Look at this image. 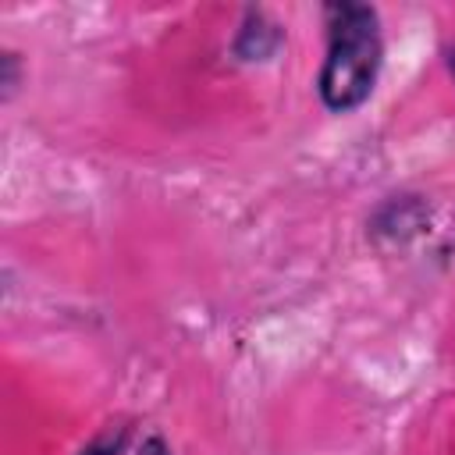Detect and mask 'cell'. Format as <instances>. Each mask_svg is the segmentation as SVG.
<instances>
[{"label": "cell", "instance_id": "cell-4", "mask_svg": "<svg viewBox=\"0 0 455 455\" xmlns=\"http://www.w3.org/2000/svg\"><path fill=\"white\" fill-rule=\"evenodd\" d=\"M18 89V53H4V100H11Z\"/></svg>", "mask_w": 455, "mask_h": 455}, {"label": "cell", "instance_id": "cell-2", "mask_svg": "<svg viewBox=\"0 0 455 455\" xmlns=\"http://www.w3.org/2000/svg\"><path fill=\"white\" fill-rule=\"evenodd\" d=\"M281 43H284L281 25H277V21H270L263 11L249 7V11H245V18H242V25H238V36H235L231 50H235V57H238V60H267V57H274V53H277V46H281Z\"/></svg>", "mask_w": 455, "mask_h": 455}, {"label": "cell", "instance_id": "cell-1", "mask_svg": "<svg viewBox=\"0 0 455 455\" xmlns=\"http://www.w3.org/2000/svg\"><path fill=\"white\" fill-rule=\"evenodd\" d=\"M327 57L316 78L320 100L334 114L355 110L377 85L384 39L370 4H327Z\"/></svg>", "mask_w": 455, "mask_h": 455}, {"label": "cell", "instance_id": "cell-3", "mask_svg": "<svg viewBox=\"0 0 455 455\" xmlns=\"http://www.w3.org/2000/svg\"><path fill=\"white\" fill-rule=\"evenodd\" d=\"M124 444H128V427H110V430H103L96 441H89L78 455H117Z\"/></svg>", "mask_w": 455, "mask_h": 455}, {"label": "cell", "instance_id": "cell-6", "mask_svg": "<svg viewBox=\"0 0 455 455\" xmlns=\"http://www.w3.org/2000/svg\"><path fill=\"white\" fill-rule=\"evenodd\" d=\"M448 68H451V75H455V46L448 50Z\"/></svg>", "mask_w": 455, "mask_h": 455}, {"label": "cell", "instance_id": "cell-5", "mask_svg": "<svg viewBox=\"0 0 455 455\" xmlns=\"http://www.w3.org/2000/svg\"><path fill=\"white\" fill-rule=\"evenodd\" d=\"M135 455H171V448L164 444V437H156V434H149L139 448H135Z\"/></svg>", "mask_w": 455, "mask_h": 455}]
</instances>
